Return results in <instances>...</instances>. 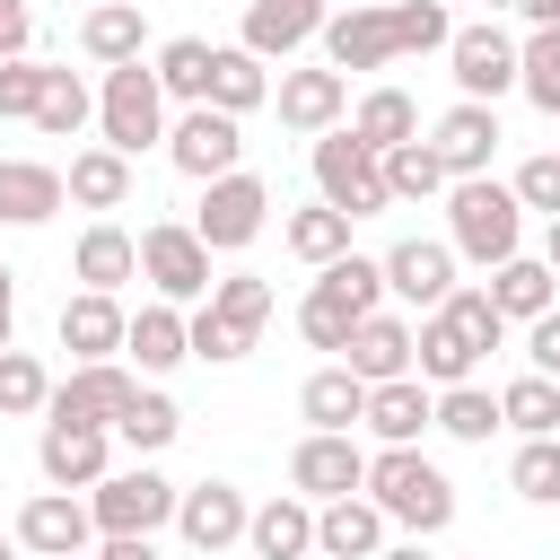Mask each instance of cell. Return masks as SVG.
<instances>
[{
    "instance_id": "61",
    "label": "cell",
    "mask_w": 560,
    "mask_h": 560,
    "mask_svg": "<svg viewBox=\"0 0 560 560\" xmlns=\"http://www.w3.org/2000/svg\"><path fill=\"white\" fill-rule=\"evenodd\" d=\"M341 9H359V0H341Z\"/></svg>"
},
{
    "instance_id": "33",
    "label": "cell",
    "mask_w": 560,
    "mask_h": 560,
    "mask_svg": "<svg viewBox=\"0 0 560 560\" xmlns=\"http://www.w3.org/2000/svg\"><path fill=\"white\" fill-rule=\"evenodd\" d=\"M298 411H306L315 429H341V438H350V429L368 420V385H359V376L332 359V368H315V376L298 385Z\"/></svg>"
},
{
    "instance_id": "45",
    "label": "cell",
    "mask_w": 560,
    "mask_h": 560,
    "mask_svg": "<svg viewBox=\"0 0 560 560\" xmlns=\"http://www.w3.org/2000/svg\"><path fill=\"white\" fill-rule=\"evenodd\" d=\"M44 402H52L44 359H35V350H0V420H26V411H44Z\"/></svg>"
},
{
    "instance_id": "1",
    "label": "cell",
    "mask_w": 560,
    "mask_h": 560,
    "mask_svg": "<svg viewBox=\"0 0 560 560\" xmlns=\"http://www.w3.org/2000/svg\"><path fill=\"white\" fill-rule=\"evenodd\" d=\"M359 499H376V516H385V525H411L420 542L455 525V481H446L420 446H385V455H368V490H359Z\"/></svg>"
},
{
    "instance_id": "21",
    "label": "cell",
    "mask_w": 560,
    "mask_h": 560,
    "mask_svg": "<svg viewBox=\"0 0 560 560\" xmlns=\"http://www.w3.org/2000/svg\"><path fill=\"white\" fill-rule=\"evenodd\" d=\"M271 96H280V122L306 131V140H324V131L350 114V79H341V70H280Z\"/></svg>"
},
{
    "instance_id": "35",
    "label": "cell",
    "mask_w": 560,
    "mask_h": 560,
    "mask_svg": "<svg viewBox=\"0 0 560 560\" xmlns=\"http://www.w3.org/2000/svg\"><path fill=\"white\" fill-rule=\"evenodd\" d=\"M350 140L385 158V149H402V140H420V105H411L402 88H368V96H359V114H350Z\"/></svg>"
},
{
    "instance_id": "7",
    "label": "cell",
    "mask_w": 560,
    "mask_h": 560,
    "mask_svg": "<svg viewBox=\"0 0 560 560\" xmlns=\"http://www.w3.org/2000/svg\"><path fill=\"white\" fill-rule=\"evenodd\" d=\"M88 516H96V534H158V525H175V481H166L158 464L105 472V481L88 490Z\"/></svg>"
},
{
    "instance_id": "43",
    "label": "cell",
    "mask_w": 560,
    "mask_h": 560,
    "mask_svg": "<svg viewBox=\"0 0 560 560\" xmlns=\"http://www.w3.org/2000/svg\"><path fill=\"white\" fill-rule=\"evenodd\" d=\"M350 324H359V306L315 271V289H306V306H298V332H306L315 350H341V341H350Z\"/></svg>"
},
{
    "instance_id": "11",
    "label": "cell",
    "mask_w": 560,
    "mask_h": 560,
    "mask_svg": "<svg viewBox=\"0 0 560 560\" xmlns=\"http://www.w3.org/2000/svg\"><path fill=\"white\" fill-rule=\"evenodd\" d=\"M446 61H455V88H464V105H499L508 88H516V35L508 26H455L446 35Z\"/></svg>"
},
{
    "instance_id": "56",
    "label": "cell",
    "mask_w": 560,
    "mask_h": 560,
    "mask_svg": "<svg viewBox=\"0 0 560 560\" xmlns=\"http://www.w3.org/2000/svg\"><path fill=\"white\" fill-rule=\"evenodd\" d=\"M542 271H551V280H560V219H551V228H542Z\"/></svg>"
},
{
    "instance_id": "13",
    "label": "cell",
    "mask_w": 560,
    "mask_h": 560,
    "mask_svg": "<svg viewBox=\"0 0 560 560\" xmlns=\"http://www.w3.org/2000/svg\"><path fill=\"white\" fill-rule=\"evenodd\" d=\"M18 551H35V560H79L88 542H96V516H88V499H70V490H35L26 508H18V534H9Z\"/></svg>"
},
{
    "instance_id": "62",
    "label": "cell",
    "mask_w": 560,
    "mask_h": 560,
    "mask_svg": "<svg viewBox=\"0 0 560 560\" xmlns=\"http://www.w3.org/2000/svg\"><path fill=\"white\" fill-rule=\"evenodd\" d=\"M79 560H96V551H79Z\"/></svg>"
},
{
    "instance_id": "4",
    "label": "cell",
    "mask_w": 560,
    "mask_h": 560,
    "mask_svg": "<svg viewBox=\"0 0 560 560\" xmlns=\"http://www.w3.org/2000/svg\"><path fill=\"white\" fill-rule=\"evenodd\" d=\"M96 131H105L114 158H140V149L166 140V96H158V70H149V61L105 70V88H96Z\"/></svg>"
},
{
    "instance_id": "3",
    "label": "cell",
    "mask_w": 560,
    "mask_h": 560,
    "mask_svg": "<svg viewBox=\"0 0 560 560\" xmlns=\"http://www.w3.org/2000/svg\"><path fill=\"white\" fill-rule=\"evenodd\" d=\"M446 236H455V254H472L481 271H499L516 254V236H525V210H516L508 184L464 175V184H446Z\"/></svg>"
},
{
    "instance_id": "53",
    "label": "cell",
    "mask_w": 560,
    "mask_h": 560,
    "mask_svg": "<svg viewBox=\"0 0 560 560\" xmlns=\"http://www.w3.org/2000/svg\"><path fill=\"white\" fill-rule=\"evenodd\" d=\"M26 35H35L26 0H0V61H18V52H26Z\"/></svg>"
},
{
    "instance_id": "49",
    "label": "cell",
    "mask_w": 560,
    "mask_h": 560,
    "mask_svg": "<svg viewBox=\"0 0 560 560\" xmlns=\"http://www.w3.org/2000/svg\"><path fill=\"white\" fill-rule=\"evenodd\" d=\"M35 96H44V61L35 52L0 61V122H35Z\"/></svg>"
},
{
    "instance_id": "51",
    "label": "cell",
    "mask_w": 560,
    "mask_h": 560,
    "mask_svg": "<svg viewBox=\"0 0 560 560\" xmlns=\"http://www.w3.org/2000/svg\"><path fill=\"white\" fill-rule=\"evenodd\" d=\"M446 315H455V324L472 332V350H499V341H508V324H499L490 289H455V298H446Z\"/></svg>"
},
{
    "instance_id": "6",
    "label": "cell",
    "mask_w": 560,
    "mask_h": 560,
    "mask_svg": "<svg viewBox=\"0 0 560 560\" xmlns=\"http://www.w3.org/2000/svg\"><path fill=\"white\" fill-rule=\"evenodd\" d=\"M140 280H149L166 306H201V298H210V245H201L184 219H158V228H140Z\"/></svg>"
},
{
    "instance_id": "15",
    "label": "cell",
    "mask_w": 560,
    "mask_h": 560,
    "mask_svg": "<svg viewBox=\"0 0 560 560\" xmlns=\"http://www.w3.org/2000/svg\"><path fill=\"white\" fill-rule=\"evenodd\" d=\"M131 394H140V376H131L122 359H88V368H70V376L52 385L44 420H96V429H114Z\"/></svg>"
},
{
    "instance_id": "26",
    "label": "cell",
    "mask_w": 560,
    "mask_h": 560,
    "mask_svg": "<svg viewBox=\"0 0 560 560\" xmlns=\"http://www.w3.org/2000/svg\"><path fill=\"white\" fill-rule=\"evenodd\" d=\"M245 542H254V560H306L315 551V508L298 490H280V499H262L245 516Z\"/></svg>"
},
{
    "instance_id": "20",
    "label": "cell",
    "mask_w": 560,
    "mask_h": 560,
    "mask_svg": "<svg viewBox=\"0 0 560 560\" xmlns=\"http://www.w3.org/2000/svg\"><path fill=\"white\" fill-rule=\"evenodd\" d=\"M341 368L359 376V385H394V376H411V324L402 315H359L350 324V341H341Z\"/></svg>"
},
{
    "instance_id": "44",
    "label": "cell",
    "mask_w": 560,
    "mask_h": 560,
    "mask_svg": "<svg viewBox=\"0 0 560 560\" xmlns=\"http://www.w3.org/2000/svg\"><path fill=\"white\" fill-rule=\"evenodd\" d=\"M508 490L534 499V508H560V438H525L516 464H508Z\"/></svg>"
},
{
    "instance_id": "59",
    "label": "cell",
    "mask_w": 560,
    "mask_h": 560,
    "mask_svg": "<svg viewBox=\"0 0 560 560\" xmlns=\"http://www.w3.org/2000/svg\"><path fill=\"white\" fill-rule=\"evenodd\" d=\"M9 324H18V306H0V350H18V341H9Z\"/></svg>"
},
{
    "instance_id": "50",
    "label": "cell",
    "mask_w": 560,
    "mask_h": 560,
    "mask_svg": "<svg viewBox=\"0 0 560 560\" xmlns=\"http://www.w3.org/2000/svg\"><path fill=\"white\" fill-rule=\"evenodd\" d=\"M324 280H332V289H341L359 315H376V306H385V271H376L368 254H341V262H324Z\"/></svg>"
},
{
    "instance_id": "8",
    "label": "cell",
    "mask_w": 560,
    "mask_h": 560,
    "mask_svg": "<svg viewBox=\"0 0 560 560\" xmlns=\"http://www.w3.org/2000/svg\"><path fill=\"white\" fill-rule=\"evenodd\" d=\"M262 210H271V184L262 175H219V184H201V210H192V236L210 245V254H236V245H254L262 236Z\"/></svg>"
},
{
    "instance_id": "14",
    "label": "cell",
    "mask_w": 560,
    "mask_h": 560,
    "mask_svg": "<svg viewBox=\"0 0 560 560\" xmlns=\"http://www.w3.org/2000/svg\"><path fill=\"white\" fill-rule=\"evenodd\" d=\"M376 271H385V298H402V306H420V315H438V306L455 298V245H438V236H402Z\"/></svg>"
},
{
    "instance_id": "52",
    "label": "cell",
    "mask_w": 560,
    "mask_h": 560,
    "mask_svg": "<svg viewBox=\"0 0 560 560\" xmlns=\"http://www.w3.org/2000/svg\"><path fill=\"white\" fill-rule=\"evenodd\" d=\"M525 359H534V376H551V385H560V306L525 324Z\"/></svg>"
},
{
    "instance_id": "17",
    "label": "cell",
    "mask_w": 560,
    "mask_h": 560,
    "mask_svg": "<svg viewBox=\"0 0 560 560\" xmlns=\"http://www.w3.org/2000/svg\"><path fill=\"white\" fill-rule=\"evenodd\" d=\"M402 52H394V18L376 9V0H359V9H332L324 18V70H394Z\"/></svg>"
},
{
    "instance_id": "36",
    "label": "cell",
    "mask_w": 560,
    "mask_h": 560,
    "mask_svg": "<svg viewBox=\"0 0 560 560\" xmlns=\"http://www.w3.org/2000/svg\"><path fill=\"white\" fill-rule=\"evenodd\" d=\"M88 122H96V96H88V79H79V70H52V61H44V96H35V131H44V140H79Z\"/></svg>"
},
{
    "instance_id": "54",
    "label": "cell",
    "mask_w": 560,
    "mask_h": 560,
    "mask_svg": "<svg viewBox=\"0 0 560 560\" xmlns=\"http://www.w3.org/2000/svg\"><path fill=\"white\" fill-rule=\"evenodd\" d=\"M96 560H158V534H105Z\"/></svg>"
},
{
    "instance_id": "32",
    "label": "cell",
    "mask_w": 560,
    "mask_h": 560,
    "mask_svg": "<svg viewBox=\"0 0 560 560\" xmlns=\"http://www.w3.org/2000/svg\"><path fill=\"white\" fill-rule=\"evenodd\" d=\"M122 350L140 359V376H166L175 359H192L184 350V306H166V298H149L131 324H122Z\"/></svg>"
},
{
    "instance_id": "30",
    "label": "cell",
    "mask_w": 560,
    "mask_h": 560,
    "mask_svg": "<svg viewBox=\"0 0 560 560\" xmlns=\"http://www.w3.org/2000/svg\"><path fill=\"white\" fill-rule=\"evenodd\" d=\"M551 298H560V280L542 271V254H508V262L490 271V306H499V324H534V315H551Z\"/></svg>"
},
{
    "instance_id": "57",
    "label": "cell",
    "mask_w": 560,
    "mask_h": 560,
    "mask_svg": "<svg viewBox=\"0 0 560 560\" xmlns=\"http://www.w3.org/2000/svg\"><path fill=\"white\" fill-rule=\"evenodd\" d=\"M376 560H429V551H420V534H411V542H385Z\"/></svg>"
},
{
    "instance_id": "38",
    "label": "cell",
    "mask_w": 560,
    "mask_h": 560,
    "mask_svg": "<svg viewBox=\"0 0 560 560\" xmlns=\"http://www.w3.org/2000/svg\"><path fill=\"white\" fill-rule=\"evenodd\" d=\"M280 245H289L298 262H315V271H324V262H341V254H350V219H341V210H324V201H315V210H289V219H280Z\"/></svg>"
},
{
    "instance_id": "22",
    "label": "cell",
    "mask_w": 560,
    "mask_h": 560,
    "mask_svg": "<svg viewBox=\"0 0 560 560\" xmlns=\"http://www.w3.org/2000/svg\"><path fill=\"white\" fill-rule=\"evenodd\" d=\"M472 359H481V350H472V332H464L446 306L411 324V376H420V385H438V394H446V385H472Z\"/></svg>"
},
{
    "instance_id": "18",
    "label": "cell",
    "mask_w": 560,
    "mask_h": 560,
    "mask_svg": "<svg viewBox=\"0 0 560 560\" xmlns=\"http://www.w3.org/2000/svg\"><path fill=\"white\" fill-rule=\"evenodd\" d=\"M499 140H508V131H499V105H464V96H455V105L438 114V140H429V149H438L446 184H464V175H490Z\"/></svg>"
},
{
    "instance_id": "39",
    "label": "cell",
    "mask_w": 560,
    "mask_h": 560,
    "mask_svg": "<svg viewBox=\"0 0 560 560\" xmlns=\"http://www.w3.org/2000/svg\"><path fill=\"white\" fill-rule=\"evenodd\" d=\"M210 52L219 44H201V35H175V44H158V96H184V105H201L210 96Z\"/></svg>"
},
{
    "instance_id": "12",
    "label": "cell",
    "mask_w": 560,
    "mask_h": 560,
    "mask_svg": "<svg viewBox=\"0 0 560 560\" xmlns=\"http://www.w3.org/2000/svg\"><path fill=\"white\" fill-rule=\"evenodd\" d=\"M166 158H175L192 184H219V175H236L245 131H236V114H219V105H184V122L166 131Z\"/></svg>"
},
{
    "instance_id": "40",
    "label": "cell",
    "mask_w": 560,
    "mask_h": 560,
    "mask_svg": "<svg viewBox=\"0 0 560 560\" xmlns=\"http://www.w3.org/2000/svg\"><path fill=\"white\" fill-rule=\"evenodd\" d=\"M175 429H184V411H175L158 385H140V394L122 402V420H114V438H122L131 455H158V446H175Z\"/></svg>"
},
{
    "instance_id": "42",
    "label": "cell",
    "mask_w": 560,
    "mask_h": 560,
    "mask_svg": "<svg viewBox=\"0 0 560 560\" xmlns=\"http://www.w3.org/2000/svg\"><path fill=\"white\" fill-rule=\"evenodd\" d=\"M385 192H394V201H429V192H446V166H438V149H429V140H402V149H385Z\"/></svg>"
},
{
    "instance_id": "47",
    "label": "cell",
    "mask_w": 560,
    "mask_h": 560,
    "mask_svg": "<svg viewBox=\"0 0 560 560\" xmlns=\"http://www.w3.org/2000/svg\"><path fill=\"white\" fill-rule=\"evenodd\" d=\"M385 18H394V52H438V44L455 35V18H446V0H394Z\"/></svg>"
},
{
    "instance_id": "24",
    "label": "cell",
    "mask_w": 560,
    "mask_h": 560,
    "mask_svg": "<svg viewBox=\"0 0 560 560\" xmlns=\"http://www.w3.org/2000/svg\"><path fill=\"white\" fill-rule=\"evenodd\" d=\"M79 52L105 61V70L140 61V52H149V18H140V0H96V9L79 18Z\"/></svg>"
},
{
    "instance_id": "34",
    "label": "cell",
    "mask_w": 560,
    "mask_h": 560,
    "mask_svg": "<svg viewBox=\"0 0 560 560\" xmlns=\"http://www.w3.org/2000/svg\"><path fill=\"white\" fill-rule=\"evenodd\" d=\"M262 96H271V70H262L245 44H219V52H210V96H201V105H219V114H236V122H245Z\"/></svg>"
},
{
    "instance_id": "28",
    "label": "cell",
    "mask_w": 560,
    "mask_h": 560,
    "mask_svg": "<svg viewBox=\"0 0 560 560\" xmlns=\"http://www.w3.org/2000/svg\"><path fill=\"white\" fill-rule=\"evenodd\" d=\"M429 411H438V394H429L420 376H394V385H368V420H359V429H376L385 446H420Z\"/></svg>"
},
{
    "instance_id": "10",
    "label": "cell",
    "mask_w": 560,
    "mask_h": 560,
    "mask_svg": "<svg viewBox=\"0 0 560 560\" xmlns=\"http://www.w3.org/2000/svg\"><path fill=\"white\" fill-rule=\"evenodd\" d=\"M289 481H298V499H306V508L350 499V490H368V446H359V438H341V429H306V438H298V455H289Z\"/></svg>"
},
{
    "instance_id": "31",
    "label": "cell",
    "mask_w": 560,
    "mask_h": 560,
    "mask_svg": "<svg viewBox=\"0 0 560 560\" xmlns=\"http://www.w3.org/2000/svg\"><path fill=\"white\" fill-rule=\"evenodd\" d=\"M61 192H70L79 210H122V201H131V158H114V149L96 140V149H79V158L61 166Z\"/></svg>"
},
{
    "instance_id": "48",
    "label": "cell",
    "mask_w": 560,
    "mask_h": 560,
    "mask_svg": "<svg viewBox=\"0 0 560 560\" xmlns=\"http://www.w3.org/2000/svg\"><path fill=\"white\" fill-rule=\"evenodd\" d=\"M516 210H542V219H560V149H534L525 166H516Z\"/></svg>"
},
{
    "instance_id": "29",
    "label": "cell",
    "mask_w": 560,
    "mask_h": 560,
    "mask_svg": "<svg viewBox=\"0 0 560 560\" xmlns=\"http://www.w3.org/2000/svg\"><path fill=\"white\" fill-rule=\"evenodd\" d=\"M70 271L88 280V289H122V280H140V236L131 228H114V219H96L88 236H79V254H70Z\"/></svg>"
},
{
    "instance_id": "2",
    "label": "cell",
    "mask_w": 560,
    "mask_h": 560,
    "mask_svg": "<svg viewBox=\"0 0 560 560\" xmlns=\"http://www.w3.org/2000/svg\"><path fill=\"white\" fill-rule=\"evenodd\" d=\"M271 324V280H254V271H228V280H210V298L184 315V350L192 359H210V368H228V359H245L254 350V332Z\"/></svg>"
},
{
    "instance_id": "23",
    "label": "cell",
    "mask_w": 560,
    "mask_h": 560,
    "mask_svg": "<svg viewBox=\"0 0 560 560\" xmlns=\"http://www.w3.org/2000/svg\"><path fill=\"white\" fill-rule=\"evenodd\" d=\"M315 551L324 560H376L385 551V516H376V499H324L315 508Z\"/></svg>"
},
{
    "instance_id": "19",
    "label": "cell",
    "mask_w": 560,
    "mask_h": 560,
    "mask_svg": "<svg viewBox=\"0 0 560 560\" xmlns=\"http://www.w3.org/2000/svg\"><path fill=\"white\" fill-rule=\"evenodd\" d=\"M324 18H332V0H245V52L254 61H289L298 44H315L324 35Z\"/></svg>"
},
{
    "instance_id": "55",
    "label": "cell",
    "mask_w": 560,
    "mask_h": 560,
    "mask_svg": "<svg viewBox=\"0 0 560 560\" xmlns=\"http://www.w3.org/2000/svg\"><path fill=\"white\" fill-rule=\"evenodd\" d=\"M516 18H525V26H542V35H560V0H516Z\"/></svg>"
},
{
    "instance_id": "16",
    "label": "cell",
    "mask_w": 560,
    "mask_h": 560,
    "mask_svg": "<svg viewBox=\"0 0 560 560\" xmlns=\"http://www.w3.org/2000/svg\"><path fill=\"white\" fill-rule=\"evenodd\" d=\"M245 490L236 481H192V490H175V534L201 551V560H219L228 542H245Z\"/></svg>"
},
{
    "instance_id": "60",
    "label": "cell",
    "mask_w": 560,
    "mask_h": 560,
    "mask_svg": "<svg viewBox=\"0 0 560 560\" xmlns=\"http://www.w3.org/2000/svg\"><path fill=\"white\" fill-rule=\"evenodd\" d=\"M0 560H18V542H9V534H0Z\"/></svg>"
},
{
    "instance_id": "25",
    "label": "cell",
    "mask_w": 560,
    "mask_h": 560,
    "mask_svg": "<svg viewBox=\"0 0 560 560\" xmlns=\"http://www.w3.org/2000/svg\"><path fill=\"white\" fill-rule=\"evenodd\" d=\"M122 324H131V315H122L105 289L61 298V350H70L79 368H88V359H114V350H122Z\"/></svg>"
},
{
    "instance_id": "58",
    "label": "cell",
    "mask_w": 560,
    "mask_h": 560,
    "mask_svg": "<svg viewBox=\"0 0 560 560\" xmlns=\"http://www.w3.org/2000/svg\"><path fill=\"white\" fill-rule=\"evenodd\" d=\"M0 306H18V271L9 262H0Z\"/></svg>"
},
{
    "instance_id": "37",
    "label": "cell",
    "mask_w": 560,
    "mask_h": 560,
    "mask_svg": "<svg viewBox=\"0 0 560 560\" xmlns=\"http://www.w3.org/2000/svg\"><path fill=\"white\" fill-rule=\"evenodd\" d=\"M499 429H516V438H560V385L551 376H516V385H499Z\"/></svg>"
},
{
    "instance_id": "9",
    "label": "cell",
    "mask_w": 560,
    "mask_h": 560,
    "mask_svg": "<svg viewBox=\"0 0 560 560\" xmlns=\"http://www.w3.org/2000/svg\"><path fill=\"white\" fill-rule=\"evenodd\" d=\"M35 464H44V490H96L114 472V429H96V420H44Z\"/></svg>"
},
{
    "instance_id": "46",
    "label": "cell",
    "mask_w": 560,
    "mask_h": 560,
    "mask_svg": "<svg viewBox=\"0 0 560 560\" xmlns=\"http://www.w3.org/2000/svg\"><path fill=\"white\" fill-rule=\"evenodd\" d=\"M516 88H525L542 114H560V35H542V26H534V35L516 44Z\"/></svg>"
},
{
    "instance_id": "5",
    "label": "cell",
    "mask_w": 560,
    "mask_h": 560,
    "mask_svg": "<svg viewBox=\"0 0 560 560\" xmlns=\"http://www.w3.org/2000/svg\"><path fill=\"white\" fill-rule=\"evenodd\" d=\"M315 192H324V210H341L350 228H359V219H376V210H394V192H385V158H376V149H359L341 122L315 140Z\"/></svg>"
},
{
    "instance_id": "41",
    "label": "cell",
    "mask_w": 560,
    "mask_h": 560,
    "mask_svg": "<svg viewBox=\"0 0 560 560\" xmlns=\"http://www.w3.org/2000/svg\"><path fill=\"white\" fill-rule=\"evenodd\" d=\"M429 429H446V438H464V446H490V429H499V394H481V385H446L438 411H429Z\"/></svg>"
},
{
    "instance_id": "27",
    "label": "cell",
    "mask_w": 560,
    "mask_h": 560,
    "mask_svg": "<svg viewBox=\"0 0 560 560\" xmlns=\"http://www.w3.org/2000/svg\"><path fill=\"white\" fill-rule=\"evenodd\" d=\"M61 166H35V158H0V228H44L61 210Z\"/></svg>"
}]
</instances>
